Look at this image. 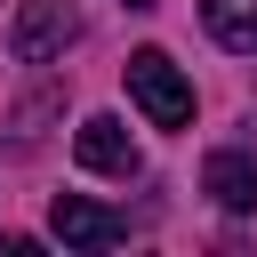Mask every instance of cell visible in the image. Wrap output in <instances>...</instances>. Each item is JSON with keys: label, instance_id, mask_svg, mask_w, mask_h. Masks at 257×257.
I'll return each mask as SVG.
<instances>
[{"label": "cell", "instance_id": "cell-1", "mask_svg": "<svg viewBox=\"0 0 257 257\" xmlns=\"http://www.w3.org/2000/svg\"><path fill=\"white\" fill-rule=\"evenodd\" d=\"M128 96H137V112L153 128H185L193 120V80L169 64V48H137L128 56Z\"/></svg>", "mask_w": 257, "mask_h": 257}, {"label": "cell", "instance_id": "cell-2", "mask_svg": "<svg viewBox=\"0 0 257 257\" xmlns=\"http://www.w3.org/2000/svg\"><path fill=\"white\" fill-rule=\"evenodd\" d=\"M80 40V8L72 0H16V24H8V56L16 64H48Z\"/></svg>", "mask_w": 257, "mask_h": 257}, {"label": "cell", "instance_id": "cell-3", "mask_svg": "<svg viewBox=\"0 0 257 257\" xmlns=\"http://www.w3.org/2000/svg\"><path fill=\"white\" fill-rule=\"evenodd\" d=\"M72 161L96 169V177H137V137H128V120H120V112H88V120L72 128Z\"/></svg>", "mask_w": 257, "mask_h": 257}, {"label": "cell", "instance_id": "cell-4", "mask_svg": "<svg viewBox=\"0 0 257 257\" xmlns=\"http://www.w3.org/2000/svg\"><path fill=\"white\" fill-rule=\"evenodd\" d=\"M48 225H56L64 249H120V241H128V217H120V209H96L88 193H56Z\"/></svg>", "mask_w": 257, "mask_h": 257}, {"label": "cell", "instance_id": "cell-5", "mask_svg": "<svg viewBox=\"0 0 257 257\" xmlns=\"http://www.w3.org/2000/svg\"><path fill=\"white\" fill-rule=\"evenodd\" d=\"M201 193H209L217 209H233V217H241V209H257V161H249V153H233V145H225V153H209V161H201Z\"/></svg>", "mask_w": 257, "mask_h": 257}, {"label": "cell", "instance_id": "cell-6", "mask_svg": "<svg viewBox=\"0 0 257 257\" xmlns=\"http://www.w3.org/2000/svg\"><path fill=\"white\" fill-rule=\"evenodd\" d=\"M201 24L225 40V48H257V0H201Z\"/></svg>", "mask_w": 257, "mask_h": 257}, {"label": "cell", "instance_id": "cell-7", "mask_svg": "<svg viewBox=\"0 0 257 257\" xmlns=\"http://www.w3.org/2000/svg\"><path fill=\"white\" fill-rule=\"evenodd\" d=\"M120 8H153V0H120Z\"/></svg>", "mask_w": 257, "mask_h": 257}]
</instances>
